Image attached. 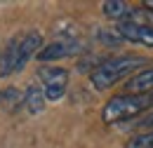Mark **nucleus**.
I'll return each instance as SVG.
<instances>
[{
	"label": "nucleus",
	"mask_w": 153,
	"mask_h": 148,
	"mask_svg": "<svg viewBox=\"0 0 153 148\" xmlns=\"http://www.w3.org/2000/svg\"><path fill=\"white\" fill-rule=\"evenodd\" d=\"M144 64H146V59L144 56H137V54L106 59V61H101L94 71L90 73V82H92V87H97V90H108V87H113L115 82H120L123 78L132 75Z\"/></svg>",
	"instance_id": "nucleus-1"
},
{
	"label": "nucleus",
	"mask_w": 153,
	"mask_h": 148,
	"mask_svg": "<svg viewBox=\"0 0 153 148\" xmlns=\"http://www.w3.org/2000/svg\"><path fill=\"white\" fill-rule=\"evenodd\" d=\"M40 50H42V36L38 31H31V33L14 38L7 45L2 59H0V75H12L17 71H21L31 61V56L38 54Z\"/></svg>",
	"instance_id": "nucleus-2"
},
{
	"label": "nucleus",
	"mask_w": 153,
	"mask_h": 148,
	"mask_svg": "<svg viewBox=\"0 0 153 148\" xmlns=\"http://www.w3.org/2000/svg\"><path fill=\"white\" fill-rule=\"evenodd\" d=\"M151 104H153V94H127V92L118 94V96L106 101V106L101 111V120L106 125H118V122L137 118Z\"/></svg>",
	"instance_id": "nucleus-3"
},
{
	"label": "nucleus",
	"mask_w": 153,
	"mask_h": 148,
	"mask_svg": "<svg viewBox=\"0 0 153 148\" xmlns=\"http://www.w3.org/2000/svg\"><path fill=\"white\" fill-rule=\"evenodd\" d=\"M40 80H42V94L47 101H57L64 96L66 85H68V71L66 68H57V66H42L38 71Z\"/></svg>",
	"instance_id": "nucleus-4"
},
{
	"label": "nucleus",
	"mask_w": 153,
	"mask_h": 148,
	"mask_svg": "<svg viewBox=\"0 0 153 148\" xmlns=\"http://www.w3.org/2000/svg\"><path fill=\"white\" fill-rule=\"evenodd\" d=\"M115 31L120 33L123 40H130V42H137V45L153 47V26L137 24V21H123Z\"/></svg>",
	"instance_id": "nucleus-5"
},
{
	"label": "nucleus",
	"mask_w": 153,
	"mask_h": 148,
	"mask_svg": "<svg viewBox=\"0 0 153 148\" xmlns=\"http://www.w3.org/2000/svg\"><path fill=\"white\" fill-rule=\"evenodd\" d=\"M76 52H80V42H76V40H54L38 52V59L40 61H57V59L71 56Z\"/></svg>",
	"instance_id": "nucleus-6"
},
{
	"label": "nucleus",
	"mask_w": 153,
	"mask_h": 148,
	"mask_svg": "<svg viewBox=\"0 0 153 148\" xmlns=\"http://www.w3.org/2000/svg\"><path fill=\"white\" fill-rule=\"evenodd\" d=\"M125 87H127V94H153V68L132 75Z\"/></svg>",
	"instance_id": "nucleus-7"
},
{
	"label": "nucleus",
	"mask_w": 153,
	"mask_h": 148,
	"mask_svg": "<svg viewBox=\"0 0 153 148\" xmlns=\"http://www.w3.org/2000/svg\"><path fill=\"white\" fill-rule=\"evenodd\" d=\"M45 94H42V90L40 87H36V85H31L28 90H26V94H24V104H26V108L31 113H40L42 108H45Z\"/></svg>",
	"instance_id": "nucleus-8"
},
{
	"label": "nucleus",
	"mask_w": 153,
	"mask_h": 148,
	"mask_svg": "<svg viewBox=\"0 0 153 148\" xmlns=\"http://www.w3.org/2000/svg\"><path fill=\"white\" fill-rule=\"evenodd\" d=\"M101 10H104L106 17H111V19L130 17V7H127V2H120V0H106V2L101 5Z\"/></svg>",
	"instance_id": "nucleus-9"
},
{
	"label": "nucleus",
	"mask_w": 153,
	"mask_h": 148,
	"mask_svg": "<svg viewBox=\"0 0 153 148\" xmlns=\"http://www.w3.org/2000/svg\"><path fill=\"white\" fill-rule=\"evenodd\" d=\"M125 148H153V132H141L127 141Z\"/></svg>",
	"instance_id": "nucleus-10"
},
{
	"label": "nucleus",
	"mask_w": 153,
	"mask_h": 148,
	"mask_svg": "<svg viewBox=\"0 0 153 148\" xmlns=\"http://www.w3.org/2000/svg\"><path fill=\"white\" fill-rule=\"evenodd\" d=\"M99 38H101L104 42H111V45H113V42H120V40H123L118 31H106V33L101 31V33H99Z\"/></svg>",
	"instance_id": "nucleus-11"
},
{
	"label": "nucleus",
	"mask_w": 153,
	"mask_h": 148,
	"mask_svg": "<svg viewBox=\"0 0 153 148\" xmlns=\"http://www.w3.org/2000/svg\"><path fill=\"white\" fill-rule=\"evenodd\" d=\"M139 127L144 132H153V111L149 113V115H144L141 120H139Z\"/></svg>",
	"instance_id": "nucleus-12"
},
{
	"label": "nucleus",
	"mask_w": 153,
	"mask_h": 148,
	"mask_svg": "<svg viewBox=\"0 0 153 148\" xmlns=\"http://www.w3.org/2000/svg\"><path fill=\"white\" fill-rule=\"evenodd\" d=\"M144 5H146V10H153V0H146Z\"/></svg>",
	"instance_id": "nucleus-13"
}]
</instances>
